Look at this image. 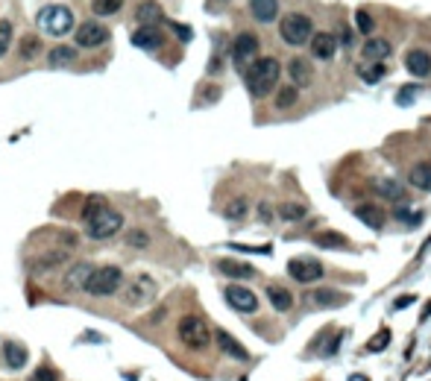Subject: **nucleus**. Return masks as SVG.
<instances>
[{
  "mask_svg": "<svg viewBox=\"0 0 431 381\" xmlns=\"http://www.w3.org/2000/svg\"><path fill=\"white\" fill-rule=\"evenodd\" d=\"M408 179H411V185H414V188H420V190H431V164H428V161L414 164L411 173H408Z\"/></svg>",
  "mask_w": 431,
  "mask_h": 381,
  "instance_id": "obj_28",
  "label": "nucleus"
},
{
  "mask_svg": "<svg viewBox=\"0 0 431 381\" xmlns=\"http://www.w3.org/2000/svg\"><path fill=\"white\" fill-rule=\"evenodd\" d=\"M334 50H338V38L331 33H314L311 36V56L320 59V62H331Z\"/></svg>",
  "mask_w": 431,
  "mask_h": 381,
  "instance_id": "obj_14",
  "label": "nucleus"
},
{
  "mask_svg": "<svg viewBox=\"0 0 431 381\" xmlns=\"http://www.w3.org/2000/svg\"><path fill=\"white\" fill-rule=\"evenodd\" d=\"M218 270L223 273V276H232V279H252L255 276V270L250 267V264H244V261H220L218 264Z\"/></svg>",
  "mask_w": 431,
  "mask_h": 381,
  "instance_id": "obj_26",
  "label": "nucleus"
},
{
  "mask_svg": "<svg viewBox=\"0 0 431 381\" xmlns=\"http://www.w3.org/2000/svg\"><path fill=\"white\" fill-rule=\"evenodd\" d=\"M91 270H94V264H88V261H77V264L65 273V288L68 291H85V281H88Z\"/></svg>",
  "mask_w": 431,
  "mask_h": 381,
  "instance_id": "obj_18",
  "label": "nucleus"
},
{
  "mask_svg": "<svg viewBox=\"0 0 431 381\" xmlns=\"http://www.w3.org/2000/svg\"><path fill=\"white\" fill-rule=\"evenodd\" d=\"M355 218L361 220V223H367L370 229H381V226H385V211L376 208V205H358L355 208Z\"/></svg>",
  "mask_w": 431,
  "mask_h": 381,
  "instance_id": "obj_23",
  "label": "nucleus"
},
{
  "mask_svg": "<svg viewBox=\"0 0 431 381\" xmlns=\"http://www.w3.org/2000/svg\"><path fill=\"white\" fill-rule=\"evenodd\" d=\"M396 218H399L402 223H408V226H417V223L422 220V214H414V211H396Z\"/></svg>",
  "mask_w": 431,
  "mask_h": 381,
  "instance_id": "obj_44",
  "label": "nucleus"
},
{
  "mask_svg": "<svg viewBox=\"0 0 431 381\" xmlns=\"http://www.w3.org/2000/svg\"><path fill=\"white\" fill-rule=\"evenodd\" d=\"M176 331H179L182 346L194 349V352H200V349H206V346L211 343V331H208L206 320L197 317V314H185V317L179 320V328H176Z\"/></svg>",
  "mask_w": 431,
  "mask_h": 381,
  "instance_id": "obj_5",
  "label": "nucleus"
},
{
  "mask_svg": "<svg viewBox=\"0 0 431 381\" xmlns=\"http://www.w3.org/2000/svg\"><path fill=\"white\" fill-rule=\"evenodd\" d=\"M250 9L258 23H273L279 15V0H250Z\"/></svg>",
  "mask_w": 431,
  "mask_h": 381,
  "instance_id": "obj_21",
  "label": "nucleus"
},
{
  "mask_svg": "<svg viewBox=\"0 0 431 381\" xmlns=\"http://www.w3.org/2000/svg\"><path fill=\"white\" fill-rule=\"evenodd\" d=\"M38 50H41L38 36H23V38H21V47H18L21 59H36V56H38Z\"/></svg>",
  "mask_w": 431,
  "mask_h": 381,
  "instance_id": "obj_31",
  "label": "nucleus"
},
{
  "mask_svg": "<svg viewBox=\"0 0 431 381\" xmlns=\"http://www.w3.org/2000/svg\"><path fill=\"white\" fill-rule=\"evenodd\" d=\"M0 358H4V364L9 367V370H23L27 367V361H30V352H27V346H21L18 340H4V346H0Z\"/></svg>",
  "mask_w": 431,
  "mask_h": 381,
  "instance_id": "obj_12",
  "label": "nucleus"
},
{
  "mask_svg": "<svg viewBox=\"0 0 431 381\" xmlns=\"http://www.w3.org/2000/svg\"><path fill=\"white\" fill-rule=\"evenodd\" d=\"M74 59H77L74 47H53L50 56H47L50 68H68V65H74Z\"/></svg>",
  "mask_w": 431,
  "mask_h": 381,
  "instance_id": "obj_29",
  "label": "nucleus"
},
{
  "mask_svg": "<svg viewBox=\"0 0 431 381\" xmlns=\"http://www.w3.org/2000/svg\"><path fill=\"white\" fill-rule=\"evenodd\" d=\"M287 273H291V279H297L302 284H311V281H317L323 276V264L314 258H294L291 264H287Z\"/></svg>",
  "mask_w": 431,
  "mask_h": 381,
  "instance_id": "obj_10",
  "label": "nucleus"
},
{
  "mask_svg": "<svg viewBox=\"0 0 431 381\" xmlns=\"http://www.w3.org/2000/svg\"><path fill=\"white\" fill-rule=\"evenodd\" d=\"M9 47H12V23L9 21H0V59L6 56Z\"/></svg>",
  "mask_w": 431,
  "mask_h": 381,
  "instance_id": "obj_38",
  "label": "nucleus"
},
{
  "mask_svg": "<svg viewBox=\"0 0 431 381\" xmlns=\"http://www.w3.org/2000/svg\"><path fill=\"white\" fill-rule=\"evenodd\" d=\"M135 18H138L141 27H159V23L164 21L161 6L156 4V0H144V4L138 6V12H135Z\"/></svg>",
  "mask_w": 431,
  "mask_h": 381,
  "instance_id": "obj_20",
  "label": "nucleus"
},
{
  "mask_svg": "<svg viewBox=\"0 0 431 381\" xmlns=\"http://www.w3.org/2000/svg\"><path fill=\"white\" fill-rule=\"evenodd\" d=\"M279 36L284 44H291V47H302L311 41V36H314V23H311L308 15L302 12H291V15H284L282 23H279Z\"/></svg>",
  "mask_w": 431,
  "mask_h": 381,
  "instance_id": "obj_3",
  "label": "nucleus"
},
{
  "mask_svg": "<svg viewBox=\"0 0 431 381\" xmlns=\"http://www.w3.org/2000/svg\"><path fill=\"white\" fill-rule=\"evenodd\" d=\"M405 68H408L414 77H428L431 74V56L425 50H408V56H405Z\"/></svg>",
  "mask_w": 431,
  "mask_h": 381,
  "instance_id": "obj_22",
  "label": "nucleus"
},
{
  "mask_svg": "<svg viewBox=\"0 0 431 381\" xmlns=\"http://www.w3.org/2000/svg\"><path fill=\"white\" fill-rule=\"evenodd\" d=\"M267 299H270V305L276 308V311H291V305H294L291 291L279 288V284H270V288H267Z\"/></svg>",
  "mask_w": 431,
  "mask_h": 381,
  "instance_id": "obj_27",
  "label": "nucleus"
},
{
  "mask_svg": "<svg viewBox=\"0 0 431 381\" xmlns=\"http://www.w3.org/2000/svg\"><path fill=\"white\" fill-rule=\"evenodd\" d=\"M258 214H261V220L267 223V220H270V205H267V203H265V205H258Z\"/></svg>",
  "mask_w": 431,
  "mask_h": 381,
  "instance_id": "obj_47",
  "label": "nucleus"
},
{
  "mask_svg": "<svg viewBox=\"0 0 431 381\" xmlns=\"http://www.w3.org/2000/svg\"><path fill=\"white\" fill-rule=\"evenodd\" d=\"M279 74H282L279 59H273V56L252 59L250 68H247V74H244L247 91L252 94V97H267V94L276 88V82H279Z\"/></svg>",
  "mask_w": 431,
  "mask_h": 381,
  "instance_id": "obj_1",
  "label": "nucleus"
},
{
  "mask_svg": "<svg viewBox=\"0 0 431 381\" xmlns=\"http://www.w3.org/2000/svg\"><path fill=\"white\" fill-rule=\"evenodd\" d=\"M121 226H124V214L106 205L100 214H94V218L85 223V232H88V237H94V241H106V237H115L117 232H121Z\"/></svg>",
  "mask_w": 431,
  "mask_h": 381,
  "instance_id": "obj_6",
  "label": "nucleus"
},
{
  "mask_svg": "<svg viewBox=\"0 0 431 381\" xmlns=\"http://www.w3.org/2000/svg\"><path fill=\"white\" fill-rule=\"evenodd\" d=\"M226 302L235 308V311L241 314H255L258 311V296L250 291V288H241V284H229V288L223 291Z\"/></svg>",
  "mask_w": 431,
  "mask_h": 381,
  "instance_id": "obj_9",
  "label": "nucleus"
},
{
  "mask_svg": "<svg viewBox=\"0 0 431 381\" xmlns=\"http://www.w3.org/2000/svg\"><path fill=\"white\" fill-rule=\"evenodd\" d=\"M308 302L317 305V308H341L346 302V294L331 291V288H320V291H311L308 294Z\"/></svg>",
  "mask_w": 431,
  "mask_h": 381,
  "instance_id": "obj_19",
  "label": "nucleus"
},
{
  "mask_svg": "<svg viewBox=\"0 0 431 381\" xmlns=\"http://www.w3.org/2000/svg\"><path fill=\"white\" fill-rule=\"evenodd\" d=\"M349 381H367V375H361V372H355V375H349Z\"/></svg>",
  "mask_w": 431,
  "mask_h": 381,
  "instance_id": "obj_49",
  "label": "nucleus"
},
{
  "mask_svg": "<svg viewBox=\"0 0 431 381\" xmlns=\"http://www.w3.org/2000/svg\"><path fill=\"white\" fill-rule=\"evenodd\" d=\"M38 27L47 33V36H68L70 30H74V12H70L68 6L62 4H50V6H44L38 12Z\"/></svg>",
  "mask_w": 431,
  "mask_h": 381,
  "instance_id": "obj_4",
  "label": "nucleus"
},
{
  "mask_svg": "<svg viewBox=\"0 0 431 381\" xmlns=\"http://www.w3.org/2000/svg\"><path fill=\"white\" fill-rule=\"evenodd\" d=\"M408 305H414V296H399V299L393 302L396 311H402V308H408Z\"/></svg>",
  "mask_w": 431,
  "mask_h": 381,
  "instance_id": "obj_46",
  "label": "nucleus"
},
{
  "mask_svg": "<svg viewBox=\"0 0 431 381\" xmlns=\"http://www.w3.org/2000/svg\"><path fill=\"white\" fill-rule=\"evenodd\" d=\"M121 6H124V0H91V9L97 12L100 18H109L115 12H121Z\"/></svg>",
  "mask_w": 431,
  "mask_h": 381,
  "instance_id": "obj_32",
  "label": "nucleus"
},
{
  "mask_svg": "<svg viewBox=\"0 0 431 381\" xmlns=\"http://www.w3.org/2000/svg\"><path fill=\"white\" fill-rule=\"evenodd\" d=\"M74 41H77L80 47H100V44L109 41V27H103L97 18H94V21H83L80 27H77Z\"/></svg>",
  "mask_w": 431,
  "mask_h": 381,
  "instance_id": "obj_8",
  "label": "nucleus"
},
{
  "mask_svg": "<svg viewBox=\"0 0 431 381\" xmlns=\"http://www.w3.org/2000/svg\"><path fill=\"white\" fill-rule=\"evenodd\" d=\"M361 56L367 65H381L390 56V41L388 38H367L361 47Z\"/></svg>",
  "mask_w": 431,
  "mask_h": 381,
  "instance_id": "obj_15",
  "label": "nucleus"
},
{
  "mask_svg": "<svg viewBox=\"0 0 431 381\" xmlns=\"http://www.w3.org/2000/svg\"><path fill=\"white\" fill-rule=\"evenodd\" d=\"M297 97H299V88L287 85V88H282V91H279V97H276V106H279V109H291V106L297 103Z\"/></svg>",
  "mask_w": 431,
  "mask_h": 381,
  "instance_id": "obj_33",
  "label": "nucleus"
},
{
  "mask_svg": "<svg viewBox=\"0 0 431 381\" xmlns=\"http://www.w3.org/2000/svg\"><path fill=\"white\" fill-rule=\"evenodd\" d=\"M255 53H258V38H255L252 33H241V36L235 38V44H232V59H235L238 68H244L250 59H255Z\"/></svg>",
  "mask_w": 431,
  "mask_h": 381,
  "instance_id": "obj_11",
  "label": "nucleus"
},
{
  "mask_svg": "<svg viewBox=\"0 0 431 381\" xmlns=\"http://www.w3.org/2000/svg\"><path fill=\"white\" fill-rule=\"evenodd\" d=\"M127 244H129L132 249H144V247L150 244V235L144 232V229H132V232L127 235Z\"/></svg>",
  "mask_w": 431,
  "mask_h": 381,
  "instance_id": "obj_39",
  "label": "nucleus"
},
{
  "mask_svg": "<svg viewBox=\"0 0 431 381\" xmlns=\"http://www.w3.org/2000/svg\"><path fill=\"white\" fill-rule=\"evenodd\" d=\"M338 38H341L344 44H352V33H349L346 27H341V33H338Z\"/></svg>",
  "mask_w": 431,
  "mask_h": 381,
  "instance_id": "obj_48",
  "label": "nucleus"
},
{
  "mask_svg": "<svg viewBox=\"0 0 431 381\" xmlns=\"http://www.w3.org/2000/svg\"><path fill=\"white\" fill-rule=\"evenodd\" d=\"M361 77H364L367 82H378L381 77H385V65H370V68L364 65V68H361Z\"/></svg>",
  "mask_w": 431,
  "mask_h": 381,
  "instance_id": "obj_41",
  "label": "nucleus"
},
{
  "mask_svg": "<svg viewBox=\"0 0 431 381\" xmlns=\"http://www.w3.org/2000/svg\"><path fill=\"white\" fill-rule=\"evenodd\" d=\"M62 261H68V249H53V252H44L41 258H36V264H33V270L36 273H47V270H53V267H59Z\"/></svg>",
  "mask_w": 431,
  "mask_h": 381,
  "instance_id": "obj_25",
  "label": "nucleus"
},
{
  "mask_svg": "<svg viewBox=\"0 0 431 381\" xmlns=\"http://www.w3.org/2000/svg\"><path fill=\"white\" fill-rule=\"evenodd\" d=\"M314 244L323 247V249H344V247H346V237H344L341 232H320V235L314 237Z\"/></svg>",
  "mask_w": 431,
  "mask_h": 381,
  "instance_id": "obj_30",
  "label": "nucleus"
},
{
  "mask_svg": "<svg viewBox=\"0 0 431 381\" xmlns=\"http://www.w3.org/2000/svg\"><path fill=\"white\" fill-rule=\"evenodd\" d=\"M214 340H218V346H220V352L223 355H229V358H235V361H250V352L241 346V343H238L232 335H229V331H214Z\"/></svg>",
  "mask_w": 431,
  "mask_h": 381,
  "instance_id": "obj_17",
  "label": "nucleus"
},
{
  "mask_svg": "<svg viewBox=\"0 0 431 381\" xmlns=\"http://www.w3.org/2000/svg\"><path fill=\"white\" fill-rule=\"evenodd\" d=\"M30 381H56V372L50 370V367H41V370H36L33 372V378Z\"/></svg>",
  "mask_w": 431,
  "mask_h": 381,
  "instance_id": "obj_45",
  "label": "nucleus"
},
{
  "mask_svg": "<svg viewBox=\"0 0 431 381\" xmlns=\"http://www.w3.org/2000/svg\"><path fill=\"white\" fill-rule=\"evenodd\" d=\"M417 85H405V88H399V94H396V106H411L414 100H417Z\"/></svg>",
  "mask_w": 431,
  "mask_h": 381,
  "instance_id": "obj_40",
  "label": "nucleus"
},
{
  "mask_svg": "<svg viewBox=\"0 0 431 381\" xmlns=\"http://www.w3.org/2000/svg\"><path fill=\"white\" fill-rule=\"evenodd\" d=\"M132 44L141 47V50H159V47L164 44V36L159 27H138L132 33Z\"/></svg>",
  "mask_w": 431,
  "mask_h": 381,
  "instance_id": "obj_16",
  "label": "nucleus"
},
{
  "mask_svg": "<svg viewBox=\"0 0 431 381\" xmlns=\"http://www.w3.org/2000/svg\"><path fill=\"white\" fill-rule=\"evenodd\" d=\"M279 214H282V218L284 220H302L305 218V205H299V203H284L282 208H279Z\"/></svg>",
  "mask_w": 431,
  "mask_h": 381,
  "instance_id": "obj_35",
  "label": "nucleus"
},
{
  "mask_svg": "<svg viewBox=\"0 0 431 381\" xmlns=\"http://www.w3.org/2000/svg\"><path fill=\"white\" fill-rule=\"evenodd\" d=\"M103 208H106V200H103V197H88V200H85V208H83V220L88 223L94 214H100Z\"/></svg>",
  "mask_w": 431,
  "mask_h": 381,
  "instance_id": "obj_36",
  "label": "nucleus"
},
{
  "mask_svg": "<svg viewBox=\"0 0 431 381\" xmlns=\"http://www.w3.org/2000/svg\"><path fill=\"white\" fill-rule=\"evenodd\" d=\"M287 77H291L294 88H305V85L314 82V68H311V62H308V59L294 56L291 62H287Z\"/></svg>",
  "mask_w": 431,
  "mask_h": 381,
  "instance_id": "obj_13",
  "label": "nucleus"
},
{
  "mask_svg": "<svg viewBox=\"0 0 431 381\" xmlns=\"http://www.w3.org/2000/svg\"><path fill=\"white\" fill-rule=\"evenodd\" d=\"M388 343H390V331H388V328H381L373 340H367L364 352H381V349H388Z\"/></svg>",
  "mask_w": 431,
  "mask_h": 381,
  "instance_id": "obj_37",
  "label": "nucleus"
},
{
  "mask_svg": "<svg viewBox=\"0 0 431 381\" xmlns=\"http://www.w3.org/2000/svg\"><path fill=\"white\" fill-rule=\"evenodd\" d=\"M124 284V270L115 267V264H106V267H94L88 281H85V294L91 296H112L121 291Z\"/></svg>",
  "mask_w": 431,
  "mask_h": 381,
  "instance_id": "obj_2",
  "label": "nucleus"
},
{
  "mask_svg": "<svg viewBox=\"0 0 431 381\" xmlns=\"http://www.w3.org/2000/svg\"><path fill=\"white\" fill-rule=\"evenodd\" d=\"M355 21H358V30H361L364 36H370L373 33V18H370V12H355Z\"/></svg>",
  "mask_w": 431,
  "mask_h": 381,
  "instance_id": "obj_42",
  "label": "nucleus"
},
{
  "mask_svg": "<svg viewBox=\"0 0 431 381\" xmlns=\"http://www.w3.org/2000/svg\"><path fill=\"white\" fill-rule=\"evenodd\" d=\"M167 27H171V30L179 36V41H191V36H194V33H191V27H185V23H176V21H171Z\"/></svg>",
  "mask_w": 431,
  "mask_h": 381,
  "instance_id": "obj_43",
  "label": "nucleus"
},
{
  "mask_svg": "<svg viewBox=\"0 0 431 381\" xmlns=\"http://www.w3.org/2000/svg\"><path fill=\"white\" fill-rule=\"evenodd\" d=\"M373 188H376L385 200H402V197H405V188H402L396 179H390V176H378V179L373 182Z\"/></svg>",
  "mask_w": 431,
  "mask_h": 381,
  "instance_id": "obj_24",
  "label": "nucleus"
},
{
  "mask_svg": "<svg viewBox=\"0 0 431 381\" xmlns=\"http://www.w3.org/2000/svg\"><path fill=\"white\" fill-rule=\"evenodd\" d=\"M121 299L127 308H144L147 302L156 299V281L150 276H135L129 284H124Z\"/></svg>",
  "mask_w": 431,
  "mask_h": 381,
  "instance_id": "obj_7",
  "label": "nucleus"
},
{
  "mask_svg": "<svg viewBox=\"0 0 431 381\" xmlns=\"http://www.w3.org/2000/svg\"><path fill=\"white\" fill-rule=\"evenodd\" d=\"M226 220H241L244 214H247V200L244 197H238V200H232L229 205H226Z\"/></svg>",
  "mask_w": 431,
  "mask_h": 381,
  "instance_id": "obj_34",
  "label": "nucleus"
}]
</instances>
